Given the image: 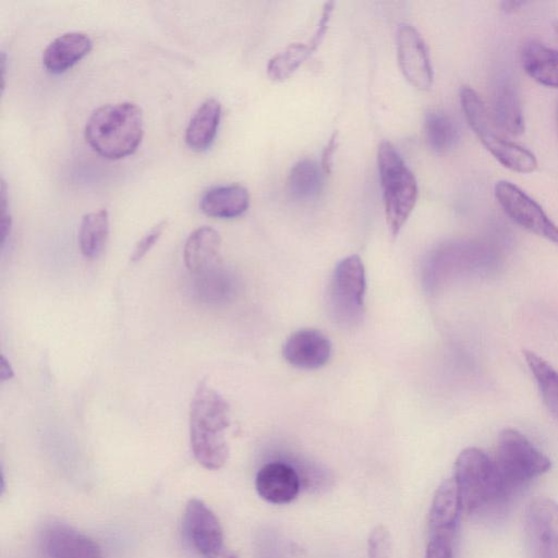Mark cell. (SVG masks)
<instances>
[{
    "label": "cell",
    "instance_id": "cell-1",
    "mask_svg": "<svg viewBox=\"0 0 558 558\" xmlns=\"http://www.w3.org/2000/svg\"><path fill=\"white\" fill-rule=\"evenodd\" d=\"M229 425L227 401L205 381L199 383L190 404V441L195 460L205 469L219 470L227 463Z\"/></svg>",
    "mask_w": 558,
    "mask_h": 558
},
{
    "label": "cell",
    "instance_id": "cell-2",
    "mask_svg": "<svg viewBox=\"0 0 558 558\" xmlns=\"http://www.w3.org/2000/svg\"><path fill=\"white\" fill-rule=\"evenodd\" d=\"M143 134L142 110L131 101L98 107L88 117L84 129L86 143L92 149L111 160L132 155Z\"/></svg>",
    "mask_w": 558,
    "mask_h": 558
},
{
    "label": "cell",
    "instance_id": "cell-3",
    "mask_svg": "<svg viewBox=\"0 0 558 558\" xmlns=\"http://www.w3.org/2000/svg\"><path fill=\"white\" fill-rule=\"evenodd\" d=\"M453 478L462 512L469 515L478 514L489 506L501 505L512 496L495 460L475 447L465 448L459 453Z\"/></svg>",
    "mask_w": 558,
    "mask_h": 558
},
{
    "label": "cell",
    "instance_id": "cell-4",
    "mask_svg": "<svg viewBox=\"0 0 558 558\" xmlns=\"http://www.w3.org/2000/svg\"><path fill=\"white\" fill-rule=\"evenodd\" d=\"M460 102L468 124L499 163L519 173L536 170L538 163L535 155L500 133L501 130L495 124L483 99L473 88H461Z\"/></svg>",
    "mask_w": 558,
    "mask_h": 558
},
{
    "label": "cell",
    "instance_id": "cell-5",
    "mask_svg": "<svg viewBox=\"0 0 558 558\" xmlns=\"http://www.w3.org/2000/svg\"><path fill=\"white\" fill-rule=\"evenodd\" d=\"M377 165L386 222L392 235H397L415 207L417 182L396 147L388 141L378 146Z\"/></svg>",
    "mask_w": 558,
    "mask_h": 558
},
{
    "label": "cell",
    "instance_id": "cell-6",
    "mask_svg": "<svg viewBox=\"0 0 558 558\" xmlns=\"http://www.w3.org/2000/svg\"><path fill=\"white\" fill-rule=\"evenodd\" d=\"M494 460L511 495L551 466L548 457L514 428L500 432Z\"/></svg>",
    "mask_w": 558,
    "mask_h": 558
},
{
    "label": "cell",
    "instance_id": "cell-7",
    "mask_svg": "<svg viewBox=\"0 0 558 558\" xmlns=\"http://www.w3.org/2000/svg\"><path fill=\"white\" fill-rule=\"evenodd\" d=\"M365 289V269L361 258L351 255L340 260L328 289L329 311L338 325L355 327L362 322Z\"/></svg>",
    "mask_w": 558,
    "mask_h": 558
},
{
    "label": "cell",
    "instance_id": "cell-8",
    "mask_svg": "<svg viewBox=\"0 0 558 558\" xmlns=\"http://www.w3.org/2000/svg\"><path fill=\"white\" fill-rule=\"evenodd\" d=\"M494 193L498 204L513 222L558 246V227L522 189L501 180L495 184Z\"/></svg>",
    "mask_w": 558,
    "mask_h": 558
},
{
    "label": "cell",
    "instance_id": "cell-9",
    "mask_svg": "<svg viewBox=\"0 0 558 558\" xmlns=\"http://www.w3.org/2000/svg\"><path fill=\"white\" fill-rule=\"evenodd\" d=\"M527 558H558V504L548 497L533 498L524 512Z\"/></svg>",
    "mask_w": 558,
    "mask_h": 558
},
{
    "label": "cell",
    "instance_id": "cell-10",
    "mask_svg": "<svg viewBox=\"0 0 558 558\" xmlns=\"http://www.w3.org/2000/svg\"><path fill=\"white\" fill-rule=\"evenodd\" d=\"M182 532L189 546L202 558H220L229 548L225 545L221 524L214 511L201 499L187 501Z\"/></svg>",
    "mask_w": 558,
    "mask_h": 558
},
{
    "label": "cell",
    "instance_id": "cell-11",
    "mask_svg": "<svg viewBox=\"0 0 558 558\" xmlns=\"http://www.w3.org/2000/svg\"><path fill=\"white\" fill-rule=\"evenodd\" d=\"M397 57L403 76L413 87L420 90L432 87L434 74L428 50L421 34L411 24L399 25Z\"/></svg>",
    "mask_w": 558,
    "mask_h": 558
},
{
    "label": "cell",
    "instance_id": "cell-12",
    "mask_svg": "<svg viewBox=\"0 0 558 558\" xmlns=\"http://www.w3.org/2000/svg\"><path fill=\"white\" fill-rule=\"evenodd\" d=\"M40 548L46 558H105L93 538L61 522L44 527Z\"/></svg>",
    "mask_w": 558,
    "mask_h": 558
},
{
    "label": "cell",
    "instance_id": "cell-13",
    "mask_svg": "<svg viewBox=\"0 0 558 558\" xmlns=\"http://www.w3.org/2000/svg\"><path fill=\"white\" fill-rule=\"evenodd\" d=\"M298 471L286 462L275 461L263 465L256 474L255 487L260 498L284 505L293 501L301 489Z\"/></svg>",
    "mask_w": 558,
    "mask_h": 558
},
{
    "label": "cell",
    "instance_id": "cell-14",
    "mask_svg": "<svg viewBox=\"0 0 558 558\" xmlns=\"http://www.w3.org/2000/svg\"><path fill=\"white\" fill-rule=\"evenodd\" d=\"M282 355L294 367L317 369L329 361L331 343L319 330L302 329L289 337L283 344Z\"/></svg>",
    "mask_w": 558,
    "mask_h": 558
},
{
    "label": "cell",
    "instance_id": "cell-15",
    "mask_svg": "<svg viewBox=\"0 0 558 558\" xmlns=\"http://www.w3.org/2000/svg\"><path fill=\"white\" fill-rule=\"evenodd\" d=\"M490 116L495 124L512 135L524 132V116L518 88L508 75L497 78L493 90Z\"/></svg>",
    "mask_w": 558,
    "mask_h": 558
},
{
    "label": "cell",
    "instance_id": "cell-16",
    "mask_svg": "<svg viewBox=\"0 0 558 558\" xmlns=\"http://www.w3.org/2000/svg\"><path fill=\"white\" fill-rule=\"evenodd\" d=\"M221 238L207 226L195 229L186 239L183 258L186 268L195 275L215 270L220 259Z\"/></svg>",
    "mask_w": 558,
    "mask_h": 558
},
{
    "label": "cell",
    "instance_id": "cell-17",
    "mask_svg": "<svg viewBox=\"0 0 558 558\" xmlns=\"http://www.w3.org/2000/svg\"><path fill=\"white\" fill-rule=\"evenodd\" d=\"M93 48L88 35L81 32L64 33L44 50L43 64L50 73H62L83 59Z\"/></svg>",
    "mask_w": 558,
    "mask_h": 558
},
{
    "label": "cell",
    "instance_id": "cell-18",
    "mask_svg": "<svg viewBox=\"0 0 558 558\" xmlns=\"http://www.w3.org/2000/svg\"><path fill=\"white\" fill-rule=\"evenodd\" d=\"M462 512L454 478L445 480L436 489L428 517L429 535H456Z\"/></svg>",
    "mask_w": 558,
    "mask_h": 558
},
{
    "label": "cell",
    "instance_id": "cell-19",
    "mask_svg": "<svg viewBox=\"0 0 558 558\" xmlns=\"http://www.w3.org/2000/svg\"><path fill=\"white\" fill-rule=\"evenodd\" d=\"M250 206L248 191L240 184L219 185L206 191L199 202L201 210L214 218L232 219Z\"/></svg>",
    "mask_w": 558,
    "mask_h": 558
},
{
    "label": "cell",
    "instance_id": "cell-20",
    "mask_svg": "<svg viewBox=\"0 0 558 558\" xmlns=\"http://www.w3.org/2000/svg\"><path fill=\"white\" fill-rule=\"evenodd\" d=\"M524 72L543 86L558 88V50L537 40L525 43L520 53Z\"/></svg>",
    "mask_w": 558,
    "mask_h": 558
},
{
    "label": "cell",
    "instance_id": "cell-21",
    "mask_svg": "<svg viewBox=\"0 0 558 558\" xmlns=\"http://www.w3.org/2000/svg\"><path fill=\"white\" fill-rule=\"evenodd\" d=\"M221 118V105L215 98L206 99L192 116L185 143L194 151L206 150L214 142Z\"/></svg>",
    "mask_w": 558,
    "mask_h": 558
},
{
    "label": "cell",
    "instance_id": "cell-22",
    "mask_svg": "<svg viewBox=\"0 0 558 558\" xmlns=\"http://www.w3.org/2000/svg\"><path fill=\"white\" fill-rule=\"evenodd\" d=\"M324 175L320 163L310 158L301 159L291 168L288 191L296 201L314 199L322 192Z\"/></svg>",
    "mask_w": 558,
    "mask_h": 558
},
{
    "label": "cell",
    "instance_id": "cell-23",
    "mask_svg": "<svg viewBox=\"0 0 558 558\" xmlns=\"http://www.w3.org/2000/svg\"><path fill=\"white\" fill-rule=\"evenodd\" d=\"M109 233V217L106 209L86 214L78 230V245L84 257H98L107 242Z\"/></svg>",
    "mask_w": 558,
    "mask_h": 558
},
{
    "label": "cell",
    "instance_id": "cell-24",
    "mask_svg": "<svg viewBox=\"0 0 558 558\" xmlns=\"http://www.w3.org/2000/svg\"><path fill=\"white\" fill-rule=\"evenodd\" d=\"M525 362L535 378L543 403L558 422V371L532 351H524Z\"/></svg>",
    "mask_w": 558,
    "mask_h": 558
},
{
    "label": "cell",
    "instance_id": "cell-25",
    "mask_svg": "<svg viewBox=\"0 0 558 558\" xmlns=\"http://www.w3.org/2000/svg\"><path fill=\"white\" fill-rule=\"evenodd\" d=\"M316 49L311 39L306 43L290 44L269 60L267 64L269 78L275 82L287 80Z\"/></svg>",
    "mask_w": 558,
    "mask_h": 558
},
{
    "label": "cell",
    "instance_id": "cell-26",
    "mask_svg": "<svg viewBox=\"0 0 558 558\" xmlns=\"http://www.w3.org/2000/svg\"><path fill=\"white\" fill-rule=\"evenodd\" d=\"M424 129L429 147L438 154L448 153L458 143L459 130L454 121L444 112H428L425 117Z\"/></svg>",
    "mask_w": 558,
    "mask_h": 558
},
{
    "label": "cell",
    "instance_id": "cell-27",
    "mask_svg": "<svg viewBox=\"0 0 558 558\" xmlns=\"http://www.w3.org/2000/svg\"><path fill=\"white\" fill-rule=\"evenodd\" d=\"M368 558H392V538L384 525L375 526L368 536Z\"/></svg>",
    "mask_w": 558,
    "mask_h": 558
},
{
    "label": "cell",
    "instance_id": "cell-28",
    "mask_svg": "<svg viewBox=\"0 0 558 558\" xmlns=\"http://www.w3.org/2000/svg\"><path fill=\"white\" fill-rule=\"evenodd\" d=\"M166 226L167 221L165 220L156 223L137 241L131 254V260L133 263L141 260L150 251V248L156 244V242L161 236Z\"/></svg>",
    "mask_w": 558,
    "mask_h": 558
},
{
    "label": "cell",
    "instance_id": "cell-29",
    "mask_svg": "<svg viewBox=\"0 0 558 558\" xmlns=\"http://www.w3.org/2000/svg\"><path fill=\"white\" fill-rule=\"evenodd\" d=\"M454 536L429 535L425 558H452Z\"/></svg>",
    "mask_w": 558,
    "mask_h": 558
},
{
    "label": "cell",
    "instance_id": "cell-30",
    "mask_svg": "<svg viewBox=\"0 0 558 558\" xmlns=\"http://www.w3.org/2000/svg\"><path fill=\"white\" fill-rule=\"evenodd\" d=\"M338 144V132H333L323 149L322 159L319 162L326 175L331 173L333 156L337 150Z\"/></svg>",
    "mask_w": 558,
    "mask_h": 558
},
{
    "label": "cell",
    "instance_id": "cell-31",
    "mask_svg": "<svg viewBox=\"0 0 558 558\" xmlns=\"http://www.w3.org/2000/svg\"><path fill=\"white\" fill-rule=\"evenodd\" d=\"M526 2L522 0H506L500 3V8L505 13H513L523 7Z\"/></svg>",
    "mask_w": 558,
    "mask_h": 558
},
{
    "label": "cell",
    "instance_id": "cell-32",
    "mask_svg": "<svg viewBox=\"0 0 558 558\" xmlns=\"http://www.w3.org/2000/svg\"><path fill=\"white\" fill-rule=\"evenodd\" d=\"M0 375H1L2 380H7L13 376V371H12L10 364L7 362L4 356L1 357Z\"/></svg>",
    "mask_w": 558,
    "mask_h": 558
},
{
    "label": "cell",
    "instance_id": "cell-33",
    "mask_svg": "<svg viewBox=\"0 0 558 558\" xmlns=\"http://www.w3.org/2000/svg\"><path fill=\"white\" fill-rule=\"evenodd\" d=\"M5 61H7L5 53L2 51V53H1L2 89L4 88V85H5V69H7Z\"/></svg>",
    "mask_w": 558,
    "mask_h": 558
},
{
    "label": "cell",
    "instance_id": "cell-34",
    "mask_svg": "<svg viewBox=\"0 0 558 558\" xmlns=\"http://www.w3.org/2000/svg\"><path fill=\"white\" fill-rule=\"evenodd\" d=\"M556 129H557V134H558V102H557V106H556Z\"/></svg>",
    "mask_w": 558,
    "mask_h": 558
},
{
    "label": "cell",
    "instance_id": "cell-35",
    "mask_svg": "<svg viewBox=\"0 0 558 558\" xmlns=\"http://www.w3.org/2000/svg\"><path fill=\"white\" fill-rule=\"evenodd\" d=\"M553 27H554V32L557 36V39H558V21L554 23Z\"/></svg>",
    "mask_w": 558,
    "mask_h": 558
}]
</instances>
